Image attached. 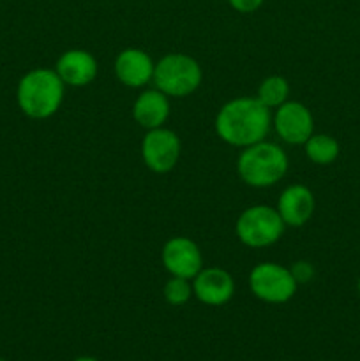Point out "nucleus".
I'll list each match as a JSON object with an SVG mask.
<instances>
[{"mask_svg": "<svg viewBox=\"0 0 360 361\" xmlns=\"http://www.w3.org/2000/svg\"><path fill=\"white\" fill-rule=\"evenodd\" d=\"M214 126L224 143L246 148L267 137L272 115L256 97H236L219 109Z\"/></svg>", "mask_w": 360, "mask_h": 361, "instance_id": "f257e3e1", "label": "nucleus"}, {"mask_svg": "<svg viewBox=\"0 0 360 361\" xmlns=\"http://www.w3.org/2000/svg\"><path fill=\"white\" fill-rule=\"evenodd\" d=\"M64 88L66 85L55 69H48V67L32 69L18 83V106L28 118H49L62 106Z\"/></svg>", "mask_w": 360, "mask_h": 361, "instance_id": "f03ea898", "label": "nucleus"}, {"mask_svg": "<svg viewBox=\"0 0 360 361\" xmlns=\"http://www.w3.org/2000/svg\"><path fill=\"white\" fill-rule=\"evenodd\" d=\"M288 155L279 145L260 141L242 148L236 159V171L240 178L251 187L275 185L288 171Z\"/></svg>", "mask_w": 360, "mask_h": 361, "instance_id": "7ed1b4c3", "label": "nucleus"}, {"mask_svg": "<svg viewBox=\"0 0 360 361\" xmlns=\"http://www.w3.org/2000/svg\"><path fill=\"white\" fill-rule=\"evenodd\" d=\"M203 80L200 63L186 53H169L155 62L154 83L168 97H187L194 94Z\"/></svg>", "mask_w": 360, "mask_h": 361, "instance_id": "20e7f679", "label": "nucleus"}, {"mask_svg": "<svg viewBox=\"0 0 360 361\" xmlns=\"http://www.w3.org/2000/svg\"><path fill=\"white\" fill-rule=\"evenodd\" d=\"M286 224L275 208L268 204H254L246 208L236 219L235 231L240 242L251 249L274 245L284 233Z\"/></svg>", "mask_w": 360, "mask_h": 361, "instance_id": "39448f33", "label": "nucleus"}, {"mask_svg": "<svg viewBox=\"0 0 360 361\" xmlns=\"http://www.w3.org/2000/svg\"><path fill=\"white\" fill-rule=\"evenodd\" d=\"M251 293L265 303H286L295 296L296 284L292 270L279 263H258L249 274Z\"/></svg>", "mask_w": 360, "mask_h": 361, "instance_id": "423d86ee", "label": "nucleus"}, {"mask_svg": "<svg viewBox=\"0 0 360 361\" xmlns=\"http://www.w3.org/2000/svg\"><path fill=\"white\" fill-rule=\"evenodd\" d=\"M182 152L180 137L175 130L157 127L150 129L141 141V157L145 166L154 173H168L176 166Z\"/></svg>", "mask_w": 360, "mask_h": 361, "instance_id": "0eeeda50", "label": "nucleus"}, {"mask_svg": "<svg viewBox=\"0 0 360 361\" xmlns=\"http://www.w3.org/2000/svg\"><path fill=\"white\" fill-rule=\"evenodd\" d=\"M272 126L282 141L304 145L314 134V118L311 109L299 101H286L275 109Z\"/></svg>", "mask_w": 360, "mask_h": 361, "instance_id": "6e6552de", "label": "nucleus"}, {"mask_svg": "<svg viewBox=\"0 0 360 361\" xmlns=\"http://www.w3.org/2000/svg\"><path fill=\"white\" fill-rule=\"evenodd\" d=\"M161 261L164 270L172 277H182L193 281L203 268V256L193 240L187 236H173L161 250Z\"/></svg>", "mask_w": 360, "mask_h": 361, "instance_id": "1a4fd4ad", "label": "nucleus"}, {"mask_svg": "<svg viewBox=\"0 0 360 361\" xmlns=\"http://www.w3.org/2000/svg\"><path fill=\"white\" fill-rule=\"evenodd\" d=\"M193 293L205 305L221 307L235 295V281L222 268H201L200 274L193 279Z\"/></svg>", "mask_w": 360, "mask_h": 361, "instance_id": "9d476101", "label": "nucleus"}, {"mask_svg": "<svg viewBox=\"0 0 360 361\" xmlns=\"http://www.w3.org/2000/svg\"><path fill=\"white\" fill-rule=\"evenodd\" d=\"M155 62L140 48H126L116 55L115 74L126 87L141 88L154 80Z\"/></svg>", "mask_w": 360, "mask_h": 361, "instance_id": "9b49d317", "label": "nucleus"}, {"mask_svg": "<svg viewBox=\"0 0 360 361\" xmlns=\"http://www.w3.org/2000/svg\"><path fill=\"white\" fill-rule=\"evenodd\" d=\"M314 207H316V201H314V194L311 192L309 187L295 183L282 190L275 210L279 212L286 226L300 228L313 217Z\"/></svg>", "mask_w": 360, "mask_h": 361, "instance_id": "f8f14e48", "label": "nucleus"}, {"mask_svg": "<svg viewBox=\"0 0 360 361\" xmlns=\"http://www.w3.org/2000/svg\"><path fill=\"white\" fill-rule=\"evenodd\" d=\"M97 60L87 49H67L56 60L55 71L67 87H87L97 76Z\"/></svg>", "mask_w": 360, "mask_h": 361, "instance_id": "ddd939ff", "label": "nucleus"}, {"mask_svg": "<svg viewBox=\"0 0 360 361\" xmlns=\"http://www.w3.org/2000/svg\"><path fill=\"white\" fill-rule=\"evenodd\" d=\"M169 116V97L157 88L141 92L133 104V118L147 130L157 129Z\"/></svg>", "mask_w": 360, "mask_h": 361, "instance_id": "4468645a", "label": "nucleus"}, {"mask_svg": "<svg viewBox=\"0 0 360 361\" xmlns=\"http://www.w3.org/2000/svg\"><path fill=\"white\" fill-rule=\"evenodd\" d=\"M307 159L318 166L332 164L339 157V143L328 134H313L304 143Z\"/></svg>", "mask_w": 360, "mask_h": 361, "instance_id": "2eb2a0df", "label": "nucleus"}, {"mask_svg": "<svg viewBox=\"0 0 360 361\" xmlns=\"http://www.w3.org/2000/svg\"><path fill=\"white\" fill-rule=\"evenodd\" d=\"M289 97V83L284 76H274L265 78L260 83L256 92V99L268 109H277L279 106L284 104Z\"/></svg>", "mask_w": 360, "mask_h": 361, "instance_id": "dca6fc26", "label": "nucleus"}, {"mask_svg": "<svg viewBox=\"0 0 360 361\" xmlns=\"http://www.w3.org/2000/svg\"><path fill=\"white\" fill-rule=\"evenodd\" d=\"M162 295L164 300L173 307L186 305L191 300L193 293V281L182 277H172L162 288Z\"/></svg>", "mask_w": 360, "mask_h": 361, "instance_id": "f3484780", "label": "nucleus"}, {"mask_svg": "<svg viewBox=\"0 0 360 361\" xmlns=\"http://www.w3.org/2000/svg\"><path fill=\"white\" fill-rule=\"evenodd\" d=\"M293 274V277H295L296 284H306V282H311L314 277V267L311 263H307V261H296V263H293V267L289 268Z\"/></svg>", "mask_w": 360, "mask_h": 361, "instance_id": "a211bd4d", "label": "nucleus"}, {"mask_svg": "<svg viewBox=\"0 0 360 361\" xmlns=\"http://www.w3.org/2000/svg\"><path fill=\"white\" fill-rule=\"evenodd\" d=\"M228 2L229 6H232L235 11H239V13L249 14L260 9V7L263 6L265 0H228Z\"/></svg>", "mask_w": 360, "mask_h": 361, "instance_id": "6ab92c4d", "label": "nucleus"}, {"mask_svg": "<svg viewBox=\"0 0 360 361\" xmlns=\"http://www.w3.org/2000/svg\"><path fill=\"white\" fill-rule=\"evenodd\" d=\"M74 361H97V360L90 358V356H81V358H76Z\"/></svg>", "mask_w": 360, "mask_h": 361, "instance_id": "aec40b11", "label": "nucleus"}, {"mask_svg": "<svg viewBox=\"0 0 360 361\" xmlns=\"http://www.w3.org/2000/svg\"><path fill=\"white\" fill-rule=\"evenodd\" d=\"M356 289H359V295H360V279H359V284H356Z\"/></svg>", "mask_w": 360, "mask_h": 361, "instance_id": "412c9836", "label": "nucleus"}, {"mask_svg": "<svg viewBox=\"0 0 360 361\" xmlns=\"http://www.w3.org/2000/svg\"><path fill=\"white\" fill-rule=\"evenodd\" d=\"M0 361H4V360H2V358H0Z\"/></svg>", "mask_w": 360, "mask_h": 361, "instance_id": "4be33fe9", "label": "nucleus"}]
</instances>
